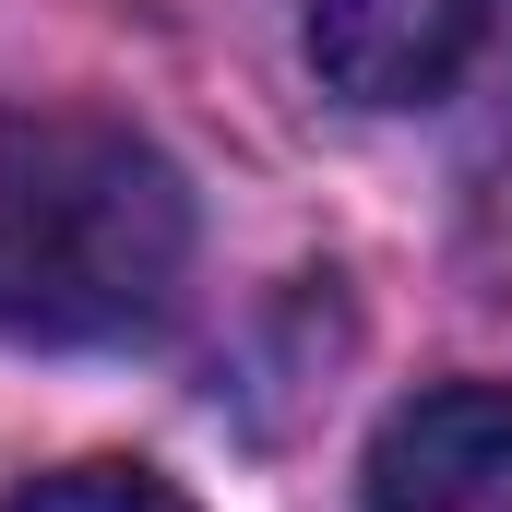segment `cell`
<instances>
[{"mask_svg":"<svg viewBox=\"0 0 512 512\" xmlns=\"http://www.w3.org/2000/svg\"><path fill=\"white\" fill-rule=\"evenodd\" d=\"M191 191L131 120L0 108V334L131 346L179 310Z\"/></svg>","mask_w":512,"mask_h":512,"instance_id":"cell-1","label":"cell"},{"mask_svg":"<svg viewBox=\"0 0 512 512\" xmlns=\"http://www.w3.org/2000/svg\"><path fill=\"white\" fill-rule=\"evenodd\" d=\"M370 512H512V382H429L370 441Z\"/></svg>","mask_w":512,"mask_h":512,"instance_id":"cell-2","label":"cell"},{"mask_svg":"<svg viewBox=\"0 0 512 512\" xmlns=\"http://www.w3.org/2000/svg\"><path fill=\"white\" fill-rule=\"evenodd\" d=\"M465 36H477V0H322L310 12V60L334 96L358 108H417L465 72Z\"/></svg>","mask_w":512,"mask_h":512,"instance_id":"cell-3","label":"cell"},{"mask_svg":"<svg viewBox=\"0 0 512 512\" xmlns=\"http://www.w3.org/2000/svg\"><path fill=\"white\" fill-rule=\"evenodd\" d=\"M0 512H191L155 465H60V477H36V489H12Z\"/></svg>","mask_w":512,"mask_h":512,"instance_id":"cell-4","label":"cell"},{"mask_svg":"<svg viewBox=\"0 0 512 512\" xmlns=\"http://www.w3.org/2000/svg\"><path fill=\"white\" fill-rule=\"evenodd\" d=\"M465 72H489V96H501V120H512V0H477V36H465Z\"/></svg>","mask_w":512,"mask_h":512,"instance_id":"cell-5","label":"cell"}]
</instances>
